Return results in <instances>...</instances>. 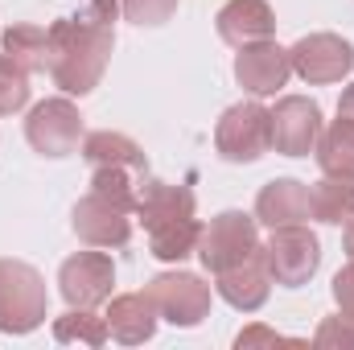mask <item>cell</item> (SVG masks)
<instances>
[{
    "mask_svg": "<svg viewBox=\"0 0 354 350\" xmlns=\"http://www.w3.org/2000/svg\"><path fill=\"white\" fill-rule=\"evenodd\" d=\"M136 219L145 223V231H165V227H181L194 219V190L189 185H174L161 177H145L136 190Z\"/></svg>",
    "mask_w": 354,
    "mask_h": 350,
    "instance_id": "cell-12",
    "label": "cell"
},
{
    "mask_svg": "<svg viewBox=\"0 0 354 350\" xmlns=\"http://www.w3.org/2000/svg\"><path fill=\"white\" fill-rule=\"evenodd\" d=\"M309 219V185H301L297 177H276L268 181L256 198V223L264 227H301Z\"/></svg>",
    "mask_w": 354,
    "mask_h": 350,
    "instance_id": "cell-17",
    "label": "cell"
},
{
    "mask_svg": "<svg viewBox=\"0 0 354 350\" xmlns=\"http://www.w3.org/2000/svg\"><path fill=\"white\" fill-rule=\"evenodd\" d=\"M288 75H292L288 50H280L272 37L268 42H252V46H243L235 54V79L252 95H276L288 83Z\"/></svg>",
    "mask_w": 354,
    "mask_h": 350,
    "instance_id": "cell-13",
    "label": "cell"
},
{
    "mask_svg": "<svg viewBox=\"0 0 354 350\" xmlns=\"http://www.w3.org/2000/svg\"><path fill=\"white\" fill-rule=\"evenodd\" d=\"M309 214L317 223L342 227L354 219V177L351 174H326L309 190Z\"/></svg>",
    "mask_w": 354,
    "mask_h": 350,
    "instance_id": "cell-19",
    "label": "cell"
},
{
    "mask_svg": "<svg viewBox=\"0 0 354 350\" xmlns=\"http://www.w3.org/2000/svg\"><path fill=\"white\" fill-rule=\"evenodd\" d=\"M214 149L223 161L231 165H252L272 149V111L264 103L248 99L223 111L218 128H214Z\"/></svg>",
    "mask_w": 354,
    "mask_h": 350,
    "instance_id": "cell-4",
    "label": "cell"
},
{
    "mask_svg": "<svg viewBox=\"0 0 354 350\" xmlns=\"http://www.w3.org/2000/svg\"><path fill=\"white\" fill-rule=\"evenodd\" d=\"M256 252H260V223H256V214H243V210L214 214L202 227L198 248H194V256L202 260L206 272H227L235 264L252 260Z\"/></svg>",
    "mask_w": 354,
    "mask_h": 350,
    "instance_id": "cell-3",
    "label": "cell"
},
{
    "mask_svg": "<svg viewBox=\"0 0 354 350\" xmlns=\"http://www.w3.org/2000/svg\"><path fill=\"white\" fill-rule=\"evenodd\" d=\"M111 288H115V264L103 248L75 252L58 268V293L71 309H95V305L111 301Z\"/></svg>",
    "mask_w": 354,
    "mask_h": 350,
    "instance_id": "cell-7",
    "label": "cell"
},
{
    "mask_svg": "<svg viewBox=\"0 0 354 350\" xmlns=\"http://www.w3.org/2000/svg\"><path fill=\"white\" fill-rule=\"evenodd\" d=\"M252 347H292V338L268 330V326H248L239 338H235V350H252Z\"/></svg>",
    "mask_w": 354,
    "mask_h": 350,
    "instance_id": "cell-28",
    "label": "cell"
},
{
    "mask_svg": "<svg viewBox=\"0 0 354 350\" xmlns=\"http://www.w3.org/2000/svg\"><path fill=\"white\" fill-rule=\"evenodd\" d=\"M317 165H322V174L354 177V124L351 120L338 116L330 128H322V136H317Z\"/></svg>",
    "mask_w": 354,
    "mask_h": 350,
    "instance_id": "cell-21",
    "label": "cell"
},
{
    "mask_svg": "<svg viewBox=\"0 0 354 350\" xmlns=\"http://www.w3.org/2000/svg\"><path fill=\"white\" fill-rule=\"evenodd\" d=\"M120 8L132 25H165L177 12V0H120Z\"/></svg>",
    "mask_w": 354,
    "mask_h": 350,
    "instance_id": "cell-27",
    "label": "cell"
},
{
    "mask_svg": "<svg viewBox=\"0 0 354 350\" xmlns=\"http://www.w3.org/2000/svg\"><path fill=\"white\" fill-rule=\"evenodd\" d=\"M218 37L235 50L252 46V42H268L276 33V12L268 0H227L214 17Z\"/></svg>",
    "mask_w": 354,
    "mask_h": 350,
    "instance_id": "cell-14",
    "label": "cell"
},
{
    "mask_svg": "<svg viewBox=\"0 0 354 350\" xmlns=\"http://www.w3.org/2000/svg\"><path fill=\"white\" fill-rule=\"evenodd\" d=\"M313 347L322 350H354V317L351 313H338V317H326L313 334Z\"/></svg>",
    "mask_w": 354,
    "mask_h": 350,
    "instance_id": "cell-26",
    "label": "cell"
},
{
    "mask_svg": "<svg viewBox=\"0 0 354 350\" xmlns=\"http://www.w3.org/2000/svg\"><path fill=\"white\" fill-rule=\"evenodd\" d=\"M214 288H218V297H223L231 309L256 313L268 301V293H272V276H268L264 260H260V252H256L252 260L235 264V268H227V272H214Z\"/></svg>",
    "mask_w": 354,
    "mask_h": 350,
    "instance_id": "cell-16",
    "label": "cell"
},
{
    "mask_svg": "<svg viewBox=\"0 0 354 350\" xmlns=\"http://www.w3.org/2000/svg\"><path fill=\"white\" fill-rule=\"evenodd\" d=\"M140 181H145V177L128 174V169H91V190H95V194H103V198H111V202H124V206H132V210H136V190H140Z\"/></svg>",
    "mask_w": 354,
    "mask_h": 350,
    "instance_id": "cell-24",
    "label": "cell"
},
{
    "mask_svg": "<svg viewBox=\"0 0 354 350\" xmlns=\"http://www.w3.org/2000/svg\"><path fill=\"white\" fill-rule=\"evenodd\" d=\"M83 157H87L91 169H128V174H136V177H149L145 149L132 136L111 132V128H99V132L83 136Z\"/></svg>",
    "mask_w": 354,
    "mask_h": 350,
    "instance_id": "cell-18",
    "label": "cell"
},
{
    "mask_svg": "<svg viewBox=\"0 0 354 350\" xmlns=\"http://www.w3.org/2000/svg\"><path fill=\"white\" fill-rule=\"evenodd\" d=\"M149 297H153L157 313L177 330H194L210 313V284H202V276H194V272H161V276H153Z\"/></svg>",
    "mask_w": 354,
    "mask_h": 350,
    "instance_id": "cell-8",
    "label": "cell"
},
{
    "mask_svg": "<svg viewBox=\"0 0 354 350\" xmlns=\"http://www.w3.org/2000/svg\"><path fill=\"white\" fill-rule=\"evenodd\" d=\"M25 140L41 157H71L83 145V116L71 99H46L25 120Z\"/></svg>",
    "mask_w": 354,
    "mask_h": 350,
    "instance_id": "cell-6",
    "label": "cell"
},
{
    "mask_svg": "<svg viewBox=\"0 0 354 350\" xmlns=\"http://www.w3.org/2000/svg\"><path fill=\"white\" fill-rule=\"evenodd\" d=\"M198 235H202V223H198V219H189V223H181V227L153 231V235H149V248H153V256H157V260L181 264L185 256H194V248H198Z\"/></svg>",
    "mask_w": 354,
    "mask_h": 350,
    "instance_id": "cell-23",
    "label": "cell"
},
{
    "mask_svg": "<svg viewBox=\"0 0 354 350\" xmlns=\"http://www.w3.org/2000/svg\"><path fill=\"white\" fill-rule=\"evenodd\" d=\"M46 280L33 264L0 260V334H33L46 322Z\"/></svg>",
    "mask_w": 354,
    "mask_h": 350,
    "instance_id": "cell-2",
    "label": "cell"
},
{
    "mask_svg": "<svg viewBox=\"0 0 354 350\" xmlns=\"http://www.w3.org/2000/svg\"><path fill=\"white\" fill-rule=\"evenodd\" d=\"M115 17L120 0H87L83 12L50 25V75L66 95H87L99 87L115 50Z\"/></svg>",
    "mask_w": 354,
    "mask_h": 350,
    "instance_id": "cell-1",
    "label": "cell"
},
{
    "mask_svg": "<svg viewBox=\"0 0 354 350\" xmlns=\"http://www.w3.org/2000/svg\"><path fill=\"white\" fill-rule=\"evenodd\" d=\"M260 260L280 288H301L313 280V272L322 264V243L305 223L301 227H276L272 239L260 243Z\"/></svg>",
    "mask_w": 354,
    "mask_h": 350,
    "instance_id": "cell-5",
    "label": "cell"
},
{
    "mask_svg": "<svg viewBox=\"0 0 354 350\" xmlns=\"http://www.w3.org/2000/svg\"><path fill=\"white\" fill-rule=\"evenodd\" d=\"M338 116H342V120H351L354 124V83L346 91H342V99H338Z\"/></svg>",
    "mask_w": 354,
    "mask_h": 350,
    "instance_id": "cell-30",
    "label": "cell"
},
{
    "mask_svg": "<svg viewBox=\"0 0 354 350\" xmlns=\"http://www.w3.org/2000/svg\"><path fill=\"white\" fill-rule=\"evenodd\" d=\"M132 219H136V210L132 206H124V202H111V198H103V194H95L91 190L87 198L75 206V235L87 243V248H124L128 239H132Z\"/></svg>",
    "mask_w": 354,
    "mask_h": 350,
    "instance_id": "cell-10",
    "label": "cell"
},
{
    "mask_svg": "<svg viewBox=\"0 0 354 350\" xmlns=\"http://www.w3.org/2000/svg\"><path fill=\"white\" fill-rule=\"evenodd\" d=\"M4 54L25 71V75H37V71H50V58H54V46H50V29L41 25H12L4 29Z\"/></svg>",
    "mask_w": 354,
    "mask_h": 350,
    "instance_id": "cell-20",
    "label": "cell"
},
{
    "mask_svg": "<svg viewBox=\"0 0 354 350\" xmlns=\"http://www.w3.org/2000/svg\"><path fill=\"white\" fill-rule=\"evenodd\" d=\"M111 334H107V322L95 317L91 309H71L54 322V342L58 347H103Z\"/></svg>",
    "mask_w": 354,
    "mask_h": 350,
    "instance_id": "cell-22",
    "label": "cell"
},
{
    "mask_svg": "<svg viewBox=\"0 0 354 350\" xmlns=\"http://www.w3.org/2000/svg\"><path fill=\"white\" fill-rule=\"evenodd\" d=\"M322 136V107L305 95H284L272 107V149L284 157H309Z\"/></svg>",
    "mask_w": 354,
    "mask_h": 350,
    "instance_id": "cell-11",
    "label": "cell"
},
{
    "mask_svg": "<svg viewBox=\"0 0 354 350\" xmlns=\"http://www.w3.org/2000/svg\"><path fill=\"white\" fill-rule=\"evenodd\" d=\"M292 71L309 83V87H326V83H342L354 71V46L338 33H309L288 50Z\"/></svg>",
    "mask_w": 354,
    "mask_h": 350,
    "instance_id": "cell-9",
    "label": "cell"
},
{
    "mask_svg": "<svg viewBox=\"0 0 354 350\" xmlns=\"http://www.w3.org/2000/svg\"><path fill=\"white\" fill-rule=\"evenodd\" d=\"M29 103V75L8 58L0 54V116H12Z\"/></svg>",
    "mask_w": 354,
    "mask_h": 350,
    "instance_id": "cell-25",
    "label": "cell"
},
{
    "mask_svg": "<svg viewBox=\"0 0 354 350\" xmlns=\"http://www.w3.org/2000/svg\"><path fill=\"white\" fill-rule=\"evenodd\" d=\"M334 301H338V309H342V313H351V317H354V260L334 276Z\"/></svg>",
    "mask_w": 354,
    "mask_h": 350,
    "instance_id": "cell-29",
    "label": "cell"
},
{
    "mask_svg": "<svg viewBox=\"0 0 354 350\" xmlns=\"http://www.w3.org/2000/svg\"><path fill=\"white\" fill-rule=\"evenodd\" d=\"M157 305L149 293H120L111 297L103 322H107V334L120 342V347H140L157 334Z\"/></svg>",
    "mask_w": 354,
    "mask_h": 350,
    "instance_id": "cell-15",
    "label": "cell"
},
{
    "mask_svg": "<svg viewBox=\"0 0 354 350\" xmlns=\"http://www.w3.org/2000/svg\"><path fill=\"white\" fill-rule=\"evenodd\" d=\"M342 243H346V256L354 260V219L346 223V235H342Z\"/></svg>",
    "mask_w": 354,
    "mask_h": 350,
    "instance_id": "cell-31",
    "label": "cell"
}]
</instances>
